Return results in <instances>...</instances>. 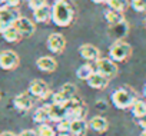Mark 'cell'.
I'll use <instances>...</instances> for the list:
<instances>
[{
  "label": "cell",
  "instance_id": "cell-1",
  "mask_svg": "<svg viewBox=\"0 0 146 136\" xmlns=\"http://www.w3.org/2000/svg\"><path fill=\"white\" fill-rule=\"evenodd\" d=\"M75 19V6L70 0H56L52 7V20L60 27L69 26Z\"/></svg>",
  "mask_w": 146,
  "mask_h": 136
},
{
  "label": "cell",
  "instance_id": "cell-2",
  "mask_svg": "<svg viewBox=\"0 0 146 136\" xmlns=\"http://www.w3.org/2000/svg\"><path fill=\"white\" fill-rule=\"evenodd\" d=\"M136 100L135 98V93L126 88H120L117 90L113 92L112 95V102L113 105L117 107V109H127V107H132L133 102Z\"/></svg>",
  "mask_w": 146,
  "mask_h": 136
},
{
  "label": "cell",
  "instance_id": "cell-3",
  "mask_svg": "<svg viewBox=\"0 0 146 136\" xmlns=\"http://www.w3.org/2000/svg\"><path fill=\"white\" fill-rule=\"evenodd\" d=\"M109 54H110V59L112 60H115V62H123V60H126L132 54V47H130L129 43H126L123 40H116L110 46Z\"/></svg>",
  "mask_w": 146,
  "mask_h": 136
},
{
  "label": "cell",
  "instance_id": "cell-4",
  "mask_svg": "<svg viewBox=\"0 0 146 136\" xmlns=\"http://www.w3.org/2000/svg\"><path fill=\"white\" fill-rule=\"evenodd\" d=\"M19 17H20V15H19L17 9L7 7V6L0 7V33H3L6 29L12 27Z\"/></svg>",
  "mask_w": 146,
  "mask_h": 136
},
{
  "label": "cell",
  "instance_id": "cell-5",
  "mask_svg": "<svg viewBox=\"0 0 146 136\" xmlns=\"http://www.w3.org/2000/svg\"><path fill=\"white\" fill-rule=\"evenodd\" d=\"M96 72L100 73L102 76L110 79V78L116 76V73H117V66H116V63H115L112 59L99 57V59L96 60Z\"/></svg>",
  "mask_w": 146,
  "mask_h": 136
},
{
  "label": "cell",
  "instance_id": "cell-6",
  "mask_svg": "<svg viewBox=\"0 0 146 136\" xmlns=\"http://www.w3.org/2000/svg\"><path fill=\"white\" fill-rule=\"evenodd\" d=\"M19 66V56L13 50L0 52V67L5 70H12Z\"/></svg>",
  "mask_w": 146,
  "mask_h": 136
},
{
  "label": "cell",
  "instance_id": "cell-7",
  "mask_svg": "<svg viewBox=\"0 0 146 136\" xmlns=\"http://www.w3.org/2000/svg\"><path fill=\"white\" fill-rule=\"evenodd\" d=\"M29 93L32 96L40 98V99H47L50 95V89L47 86V83L42 79H35L30 82V88H29Z\"/></svg>",
  "mask_w": 146,
  "mask_h": 136
},
{
  "label": "cell",
  "instance_id": "cell-8",
  "mask_svg": "<svg viewBox=\"0 0 146 136\" xmlns=\"http://www.w3.org/2000/svg\"><path fill=\"white\" fill-rule=\"evenodd\" d=\"M15 27H16V30L19 32V34L20 36H23V37H29V36H32L33 33H35V23L30 20V19H27V17H19L16 22H15V25H13Z\"/></svg>",
  "mask_w": 146,
  "mask_h": 136
},
{
  "label": "cell",
  "instance_id": "cell-9",
  "mask_svg": "<svg viewBox=\"0 0 146 136\" xmlns=\"http://www.w3.org/2000/svg\"><path fill=\"white\" fill-rule=\"evenodd\" d=\"M66 46V40L60 33H52L47 39V47L53 53H62Z\"/></svg>",
  "mask_w": 146,
  "mask_h": 136
},
{
  "label": "cell",
  "instance_id": "cell-10",
  "mask_svg": "<svg viewBox=\"0 0 146 136\" xmlns=\"http://www.w3.org/2000/svg\"><path fill=\"white\" fill-rule=\"evenodd\" d=\"M13 103H15V107L19 109V110H29V109H32V106H33V96H32L29 92L19 93V95L15 98Z\"/></svg>",
  "mask_w": 146,
  "mask_h": 136
},
{
  "label": "cell",
  "instance_id": "cell-11",
  "mask_svg": "<svg viewBox=\"0 0 146 136\" xmlns=\"http://www.w3.org/2000/svg\"><path fill=\"white\" fill-rule=\"evenodd\" d=\"M49 113H50V120H53L56 123L69 117V113L63 105H56V103L49 105Z\"/></svg>",
  "mask_w": 146,
  "mask_h": 136
},
{
  "label": "cell",
  "instance_id": "cell-12",
  "mask_svg": "<svg viewBox=\"0 0 146 136\" xmlns=\"http://www.w3.org/2000/svg\"><path fill=\"white\" fill-rule=\"evenodd\" d=\"M36 66L43 72L52 73V72H54L57 69V62L53 57H50V56H42V57H39L36 60Z\"/></svg>",
  "mask_w": 146,
  "mask_h": 136
},
{
  "label": "cell",
  "instance_id": "cell-13",
  "mask_svg": "<svg viewBox=\"0 0 146 136\" xmlns=\"http://www.w3.org/2000/svg\"><path fill=\"white\" fill-rule=\"evenodd\" d=\"M79 52H80V56L86 60H92V62H96L99 57H100V52L96 46L93 44H82L79 47Z\"/></svg>",
  "mask_w": 146,
  "mask_h": 136
},
{
  "label": "cell",
  "instance_id": "cell-14",
  "mask_svg": "<svg viewBox=\"0 0 146 136\" xmlns=\"http://www.w3.org/2000/svg\"><path fill=\"white\" fill-rule=\"evenodd\" d=\"M88 130V123L85 119H72L70 120V133L73 136H83Z\"/></svg>",
  "mask_w": 146,
  "mask_h": 136
},
{
  "label": "cell",
  "instance_id": "cell-15",
  "mask_svg": "<svg viewBox=\"0 0 146 136\" xmlns=\"http://www.w3.org/2000/svg\"><path fill=\"white\" fill-rule=\"evenodd\" d=\"M33 16H35V20L39 22V23H47L50 19H52V9L44 5L36 10H33Z\"/></svg>",
  "mask_w": 146,
  "mask_h": 136
},
{
  "label": "cell",
  "instance_id": "cell-16",
  "mask_svg": "<svg viewBox=\"0 0 146 136\" xmlns=\"http://www.w3.org/2000/svg\"><path fill=\"white\" fill-rule=\"evenodd\" d=\"M108 82H109V79L105 78V76H102V75L98 73V72H95V73L88 79V85H89L90 88H95V89H105V88L108 86Z\"/></svg>",
  "mask_w": 146,
  "mask_h": 136
},
{
  "label": "cell",
  "instance_id": "cell-17",
  "mask_svg": "<svg viewBox=\"0 0 146 136\" xmlns=\"http://www.w3.org/2000/svg\"><path fill=\"white\" fill-rule=\"evenodd\" d=\"M105 17H106L108 23H109V25H112V26H117V25H120V23H123V22H125L123 13L116 12V10H112V9H109V10H106V12H105Z\"/></svg>",
  "mask_w": 146,
  "mask_h": 136
},
{
  "label": "cell",
  "instance_id": "cell-18",
  "mask_svg": "<svg viewBox=\"0 0 146 136\" xmlns=\"http://www.w3.org/2000/svg\"><path fill=\"white\" fill-rule=\"evenodd\" d=\"M50 119V113H49V105H43V106H40L36 112H35V117H33V120L36 122V123H39V125H43V123H46L47 120Z\"/></svg>",
  "mask_w": 146,
  "mask_h": 136
},
{
  "label": "cell",
  "instance_id": "cell-19",
  "mask_svg": "<svg viewBox=\"0 0 146 136\" xmlns=\"http://www.w3.org/2000/svg\"><path fill=\"white\" fill-rule=\"evenodd\" d=\"M89 125H90V127L95 132H105L109 127V122L103 116H95V117H92V120H90Z\"/></svg>",
  "mask_w": 146,
  "mask_h": 136
},
{
  "label": "cell",
  "instance_id": "cell-20",
  "mask_svg": "<svg viewBox=\"0 0 146 136\" xmlns=\"http://www.w3.org/2000/svg\"><path fill=\"white\" fill-rule=\"evenodd\" d=\"M132 113L136 117H139V119H142L143 116H146V102L136 99L133 102V105H132Z\"/></svg>",
  "mask_w": 146,
  "mask_h": 136
},
{
  "label": "cell",
  "instance_id": "cell-21",
  "mask_svg": "<svg viewBox=\"0 0 146 136\" xmlns=\"http://www.w3.org/2000/svg\"><path fill=\"white\" fill-rule=\"evenodd\" d=\"M106 3L109 5V7L112 10H116V12L123 13L127 9V6H129V0H108Z\"/></svg>",
  "mask_w": 146,
  "mask_h": 136
},
{
  "label": "cell",
  "instance_id": "cell-22",
  "mask_svg": "<svg viewBox=\"0 0 146 136\" xmlns=\"http://www.w3.org/2000/svg\"><path fill=\"white\" fill-rule=\"evenodd\" d=\"M2 34H3L5 40H6V42H9V43H16V42L22 37V36L19 34V32L16 30V27H15V26H12V27L6 29Z\"/></svg>",
  "mask_w": 146,
  "mask_h": 136
},
{
  "label": "cell",
  "instance_id": "cell-23",
  "mask_svg": "<svg viewBox=\"0 0 146 136\" xmlns=\"http://www.w3.org/2000/svg\"><path fill=\"white\" fill-rule=\"evenodd\" d=\"M95 73V70H93V66L92 64H82L79 69H78V78L79 79H83V80H88L92 75Z\"/></svg>",
  "mask_w": 146,
  "mask_h": 136
},
{
  "label": "cell",
  "instance_id": "cell-24",
  "mask_svg": "<svg viewBox=\"0 0 146 136\" xmlns=\"http://www.w3.org/2000/svg\"><path fill=\"white\" fill-rule=\"evenodd\" d=\"M37 135H39V136H56V130H54L50 125L43 123V125L39 126V129H37Z\"/></svg>",
  "mask_w": 146,
  "mask_h": 136
},
{
  "label": "cell",
  "instance_id": "cell-25",
  "mask_svg": "<svg viewBox=\"0 0 146 136\" xmlns=\"http://www.w3.org/2000/svg\"><path fill=\"white\" fill-rule=\"evenodd\" d=\"M53 103H56V105H64V103H67L72 98H69L66 93H63L62 90H59V92H56V93H53Z\"/></svg>",
  "mask_w": 146,
  "mask_h": 136
},
{
  "label": "cell",
  "instance_id": "cell-26",
  "mask_svg": "<svg viewBox=\"0 0 146 136\" xmlns=\"http://www.w3.org/2000/svg\"><path fill=\"white\" fill-rule=\"evenodd\" d=\"M130 5L135 12H139V13L146 12V0H130Z\"/></svg>",
  "mask_w": 146,
  "mask_h": 136
},
{
  "label": "cell",
  "instance_id": "cell-27",
  "mask_svg": "<svg viewBox=\"0 0 146 136\" xmlns=\"http://www.w3.org/2000/svg\"><path fill=\"white\" fill-rule=\"evenodd\" d=\"M60 90H62L63 93H66L69 98H75V95H76V86L72 85V83H64Z\"/></svg>",
  "mask_w": 146,
  "mask_h": 136
},
{
  "label": "cell",
  "instance_id": "cell-28",
  "mask_svg": "<svg viewBox=\"0 0 146 136\" xmlns=\"http://www.w3.org/2000/svg\"><path fill=\"white\" fill-rule=\"evenodd\" d=\"M70 130V119H64L57 123V132L59 133H69Z\"/></svg>",
  "mask_w": 146,
  "mask_h": 136
},
{
  "label": "cell",
  "instance_id": "cell-29",
  "mask_svg": "<svg viewBox=\"0 0 146 136\" xmlns=\"http://www.w3.org/2000/svg\"><path fill=\"white\" fill-rule=\"evenodd\" d=\"M27 2H29L30 9H33V10H36V9H39V7L46 5V0H27Z\"/></svg>",
  "mask_w": 146,
  "mask_h": 136
},
{
  "label": "cell",
  "instance_id": "cell-30",
  "mask_svg": "<svg viewBox=\"0 0 146 136\" xmlns=\"http://www.w3.org/2000/svg\"><path fill=\"white\" fill-rule=\"evenodd\" d=\"M17 136H39V135H37V132H35V130H23V132H20Z\"/></svg>",
  "mask_w": 146,
  "mask_h": 136
},
{
  "label": "cell",
  "instance_id": "cell-31",
  "mask_svg": "<svg viewBox=\"0 0 146 136\" xmlns=\"http://www.w3.org/2000/svg\"><path fill=\"white\" fill-rule=\"evenodd\" d=\"M139 125L143 127V130H146V116H143L142 119H139Z\"/></svg>",
  "mask_w": 146,
  "mask_h": 136
},
{
  "label": "cell",
  "instance_id": "cell-32",
  "mask_svg": "<svg viewBox=\"0 0 146 136\" xmlns=\"http://www.w3.org/2000/svg\"><path fill=\"white\" fill-rule=\"evenodd\" d=\"M0 136H17V135H15L12 132H2V133H0Z\"/></svg>",
  "mask_w": 146,
  "mask_h": 136
},
{
  "label": "cell",
  "instance_id": "cell-33",
  "mask_svg": "<svg viewBox=\"0 0 146 136\" xmlns=\"http://www.w3.org/2000/svg\"><path fill=\"white\" fill-rule=\"evenodd\" d=\"M92 2H93V3H106L108 0H92Z\"/></svg>",
  "mask_w": 146,
  "mask_h": 136
},
{
  "label": "cell",
  "instance_id": "cell-34",
  "mask_svg": "<svg viewBox=\"0 0 146 136\" xmlns=\"http://www.w3.org/2000/svg\"><path fill=\"white\" fill-rule=\"evenodd\" d=\"M140 136H146V130H143V132L140 133Z\"/></svg>",
  "mask_w": 146,
  "mask_h": 136
},
{
  "label": "cell",
  "instance_id": "cell-35",
  "mask_svg": "<svg viewBox=\"0 0 146 136\" xmlns=\"http://www.w3.org/2000/svg\"><path fill=\"white\" fill-rule=\"evenodd\" d=\"M59 136H69V133H60Z\"/></svg>",
  "mask_w": 146,
  "mask_h": 136
},
{
  "label": "cell",
  "instance_id": "cell-36",
  "mask_svg": "<svg viewBox=\"0 0 146 136\" xmlns=\"http://www.w3.org/2000/svg\"><path fill=\"white\" fill-rule=\"evenodd\" d=\"M145 98H146V88H145Z\"/></svg>",
  "mask_w": 146,
  "mask_h": 136
},
{
  "label": "cell",
  "instance_id": "cell-37",
  "mask_svg": "<svg viewBox=\"0 0 146 136\" xmlns=\"http://www.w3.org/2000/svg\"><path fill=\"white\" fill-rule=\"evenodd\" d=\"M145 27H146V19H145Z\"/></svg>",
  "mask_w": 146,
  "mask_h": 136
}]
</instances>
